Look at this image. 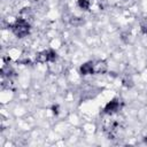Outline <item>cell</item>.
Returning a JSON list of instances; mask_svg holds the SVG:
<instances>
[{"instance_id":"obj_1","label":"cell","mask_w":147,"mask_h":147,"mask_svg":"<svg viewBox=\"0 0 147 147\" xmlns=\"http://www.w3.org/2000/svg\"><path fill=\"white\" fill-rule=\"evenodd\" d=\"M13 31L17 37L22 38L29 33V23L23 18H18L13 25Z\"/></svg>"},{"instance_id":"obj_2","label":"cell","mask_w":147,"mask_h":147,"mask_svg":"<svg viewBox=\"0 0 147 147\" xmlns=\"http://www.w3.org/2000/svg\"><path fill=\"white\" fill-rule=\"evenodd\" d=\"M56 57V53L52 49H47L45 52H42L39 55V61L40 62H48V61H53Z\"/></svg>"},{"instance_id":"obj_3","label":"cell","mask_w":147,"mask_h":147,"mask_svg":"<svg viewBox=\"0 0 147 147\" xmlns=\"http://www.w3.org/2000/svg\"><path fill=\"white\" fill-rule=\"evenodd\" d=\"M118 108H119V102H118L117 99H114V100L109 101V102L106 105V107H105V113H107V114H113V113L117 111Z\"/></svg>"},{"instance_id":"obj_4","label":"cell","mask_w":147,"mask_h":147,"mask_svg":"<svg viewBox=\"0 0 147 147\" xmlns=\"http://www.w3.org/2000/svg\"><path fill=\"white\" fill-rule=\"evenodd\" d=\"M95 71L94 69V63L93 62H87V63H84L82 67H80V72L82 75H91Z\"/></svg>"},{"instance_id":"obj_5","label":"cell","mask_w":147,"mask_h":147,"mask_svg":"<svg viewBox=\"0 0 147 147\" xmlns=\"http://www.w3.org/2000/svg\"><path fill=\"white\" fill-rule=\"evenodd\" d=\"M78 5H79L80 8L87 9L90 7V5H91V1L90 0H78Z\"/></svg>"}]
</instances>
